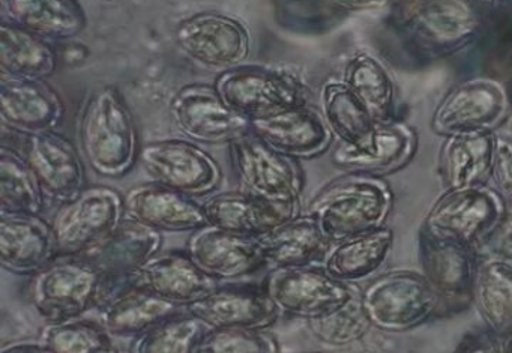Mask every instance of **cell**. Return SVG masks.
Listing matches in <instances>:
<instances>
[{"label": "cell", "instance_id": "44", "mask_svg": "<svg viewBox=\"0 0 512 353\" xmlns=\"http://www.w3.org/2000/svg\"><path fill=\"white\" fill-rule=\"evenodd\" d=\"M481 247L487 248V254H497V256L512 259V208L508 209L502 223Z\"/></svg>", "mask_w": 512, "mask_h": 353}, {"label": "cell", "instance_id": "17", "mask_svg": "<svg viewBox=\"0 0 512 353\" xmlns=\"http://www.w3.org/2000/svg\"><path fill=\"white\" fill-rule=\"evenodd\" d=\"M188 313L209 329H269L280 319L277 305L266 290L253 284H218L199 301L187 305Z\"/></svg>", "mask_w": 512, "mask_h": 353}, {"label": "cell", "instance_id": "5", "mask_svg": "<svg viewBox=\"0 0 512 353\" xmlns=\"http://www.w3.org/2000/svg\"><path fill=\"white\" fill-rule=\"evenodd\" d=\"M32 307L47 323L79 319L106 299L101 272L85 257H56L32 275Z\"/></svg>", "mask_w": 512, "mask_h": 353}, {"label": "cell", "instance_id": "47", "mask_svg": "<svg viewBox=\"0 0 512 353\" xmlns=\"http://www.w3.org/2000/svg\"><path fill=\"white\" fill-rule=\"evenodd\" d=\"M469 2L478 11L479 16L512 7V0H469Z\"/></svg>", "mask_w": 512, "mask_h": 353}, {"label": "cell", "instance_id": "43", "mask_svg": "<svg viewBox=\"0 0 512 353\" xmlns=\"http://www.w3.org/2000/svg\"><path fill=\"white\" fill-rule=\"evenodd\" d=\"M454 353H506V338L485 326L484 329H472L461 338Z\"/></svg>", "mask_w": 512, "mask_h": 353}, {"label": "cell", "instance_id": "49", "mask_svg": "<svg viewBox=\"0 0 512 353\" xmlns=\"http://www.w3.org/2000/svg\"><path fill=\"white\" fill-rule=\"evenodd\" d=\"M509 133H511V139H512V116H511V121H509Z\"/></svg>", "mask_w": 512, "mask_h": 353}, {"label": "cell", "instance_id": "20", "mask_svg": "<svg viewBox=\"0 0 512 353\" xmlns=\"http://www.w3.org/2000/svg\"><path fill=\"white\" fill-rule=\"evenodd\" d=\"M416 151V134L403 122L376 124L358 143H338L332 163L349 173L379 176L401 169Z\"/></svg>", "mask_w": 512, "mask_h": 353}, {"label": "cell", "instance_id": "46", "mask_svg": "<svg viewBox=\"0 0 512 353\" xmlns=\"http://www.w3.org/2000/svg\"><path fill=\"white\" fill-rule=\"evenodd\" d=\"M0 353H55L46 346L41 340H23L13 341L10 344H4Z\"/></svg>", "mask_w": 512, "mask_h": 353}, {"label": "cell", "instance_id": "39", "mask_svg": "<svg viewBox=\"0 0 512 353\" xmlns=\"http://www.w3.org/2000/svg\"><path fill=\"white\" fill-rule=\"evenodd\" d=\"M311 335L323 346L347 347L365 337L371 328L361 304V292L347 304L320 319L307 322Z\"/></svg>", "mask_w": 512, "mask_h": 353}, {"label": "cell", "instance_id": "32", "mask_svg": "<svg viewBox=\"0 0 512 353\" xmlns=\"http://www.w3.org/2000/svg\"><path fill=\"white\" fill-rule=\"evenodd\" d=\"M59 55L50 41L2 23L0 71L8 79L46 80L58 71Z\"/></svg>", "mask_w": 512, "mask_h": 353}, {"label": "cell", "instance_id": "41", "mask_svg": "<svg viewBox=\"0 0 512 353\" xmlns=\"http://www.w3.org/2000/svg\"><path fill=\"white\" fill-rule=\"evenodd\" d=\"M199 353H280V344L268 329H212Z\"/></svg>", "mask_w": 512, "mask_h": 353}, {"label": "cell", "instance_id": "11", "mask_svg": "<svg viewBox=\"0 0 512 353\" xmlns=\"http://www.w3.org/2000/svg\"><path fill=\"white\" fill-rule=\"evenodd\" d=\"M419 263L440 301V317L454 316L473 304L478 248L439 238L422 227L418 236Z\"/></svg>", "mask_w": 512, "mask_h": 353}, {"label": "cell", "instance_id": "27", "mask_svg": "<svg viewBox=\"0 0 512 353\" xmlns=\"http://www.w3.org/2000/svg\"><path fill=\"white\" fill-rule=\"evenodd\" d=\"M496 137L491 131L446 137L439 155V176L446 191L485 185L493 170Z\"/></svg>", "mask_w": 512, "mask_h": 353}, {"label": "cell", "instance_id": "9", "mask_svg": "<svg viewBox=\"0 0 512 353\" xmlns=\"http://www.w3.org/2000/svg\"><path fill=\"white\" fill-rule=\"evenodd\" d=\"M508 208L499 191L487 185L446 191L428 212L424 227L439 238L479 248L499 227Z\"/></svg>", "mask_w": 512, "mask_h": 353}, {"label": "cell", "instance_id": "10", "mask_svg": "<svg viewBox=\"0 0 512 353\" xmlns=\"http://www.w3.org/2000/svg\"><path fill=\"white\" fill-rule=\"evenodd\" d=\"M214 86L232 109L250 119L308 106L304 83L292 73L272 68L257 65L229 68L215 79Z\"/></svg>", "mask_w": 512, "mask_h": 353}, {"label": "cell", "instance_id": "21", "mask_svg": "<svg viewBox=\"0 0 512 353\" xmlns=\"http://www.w3.org/2000/svg\"><path fill=\"white\" fill-rule=\"evenodd\" d=\"M124 200L127 218L161 233H193L209 226L202 203L157 182L130 188Z\"/></svg>", "mask_w": 512, "mask_h": 353}, {"label": "cell", "instance_id": "26", "mask_svg": "<svg viewBox=\"0 0 512 353\" xmlns=\"http://www.w3.org/2000/svg\"><path fill=\"white\" fill-rule=\"evenodd\" d=\"M0 20L50 43L73 40L88 26L79 0H0Z\"/></svg>", "mask_w": 512, "mask_h": 353}, {"label": "cell", "instance_id": "8", "mask_svg": "<svg viewBox=\"0 0 512 353\" xmlns=\"http://www.w3.org/2000/svg\"><path fill=\"white\" fill-rule=\"evenodd\" d=\"M263 289L283 316L320 319L355 298L353 284L332 277L322 265L269 269Z\"/></svg>", "mask_w": 512, "mask_h": 353}, {"label": "cell", "instance_id": "15", "mask_svg": "<svg viewBox=\"0 0 512 353\" xmlns=\"http://www.w3.org/2000/svg\"><path fill=\"white\" fill-rule=\"evenodd\" d=\"M161 245L163 233L125 218L106 241L82 257L103 275L107 299L119 290L133 286L143 266L160 254Z\"/></svg>", "mask_w": 512, "mask_h": 353}, {"label": "cell", "instance_id": "1", "mask_svg": "<svg viewBox=\"0 0 512 353\" xmlns=\"http://www.w3.org/2000/svg\"><path fill=\"white\" fill-rule=\"evenodd\" d=\"M79 137L86 163L103 178H122L139 160L136 121L116 86L91 92L80 115Z\"/></svg>", "mask_w": 512, "mask_h": 353}, {"label": "cell", "instance_id": "7", "mask_svg": "<svg viewBox=\"0 0 512 353\" xmlns=\"http://www.w3.org/2000/svg\"><path fill=\"white\" fill-rule=\"evenodd\" d=\"M127 218L125 200L115 188H85L76 199L61 203L53 215L56 257H82L106 241Z\"/></svg>", "mask_w": 512, "mask_h": 353}, {"label": "cell", "instance_id": "42", "mask_svg": "<svg viewBox=\"0 0 512 353\" xmlns=\"http://www.w3.org/2000/svg\"><path fill=\"white\" fill-rule=\"evenodd\" d=\"M497 191L503 199L512 203V139L496 137L493 170H491Z\"/></svg>", "mask_w": 512, "mask_h": 353}, {"label": "cell", "instance_id": "23", "mask_svg": "<svg viewBox=\"0 0 512 353\" xmlns=\"http://www.w3.org/2000/svg\"><path fill=\"white\" fill-rule=\"evenodd\" d=\"M250 133L287 157L301 160L323 154L334 134L322 112L310 106L251 119Z\"/></svg>", "mask_w": 512, "mask_h": 353}, {"label": "cell", "instance_id": "24", "mask_svg": "<svg viewBox=\"0 0 512 353\" xmlns=\"http://www.w3.org/2000/svg\"><path fill=\"white\" fill-rule=\"evenodd\" d=\"M55 259L50 223L31 215H0V266L4 271L35 275Z\"/></svg>", "mask_w": 512, "mask_h": 353}, {"label": "cell", "instance_id": "38", "mask_svg": "<svg viewBox=\"0 0 512 353\" xmlns=\"http://www.w3.org/2000/svg\"><path fill=\"white\" fill-rule=\"evenodd\" d=\"M40 340L55 353H115L113 337L97 322L79 317L46 323Z\"/></svg>", "mask_w": 512, "mask_h": 353}, {"label": "cell", "instance_id": "51", "mask_svg": "<svg viewBox=\"0 0 512 353\" xmlns=\"http://www.w3.org/2000/svg\"><path fill=\"white\" fill-rule=\"evenodd\" d=\"M115 353H119V350H116V352H115Z\"/></svg>", "mask_w": 512, "mask_h": 353}, {"label": "cell", "instance_id": "35", "mask_svg": "<svg viewBox=\"0 0 512 353\" xmlns=\"http://www.w3.org/2000/svg\"><path fill=\"white\" fill-rule=\"evenodd\" d=\"M40 181L22 152L0 148V215L40 217L44 208Z\"/></svg>", "mask_w": 512, "mask_h": 353}, {"label": "cell", "instance_id": "12", "mask_svg": "<svg viewBox=\"0 0 512 353\" xmlns=\"http://www.w3.org/2000/svg\"><path fill=\"white\" fill-rule=\"evenodd\" d=\"M139 161L152 181L191 197L212 193L221 181L217 161L187 140L146 143L140 148Z\"/></svg>", "mask_w": 512, "mask_h": 353}, {"label": "cell", "instance_id": "16", "mask_svg": "<svg viewBox=\"0 0 512 353\" xmlns=\"http://www.w3.org/2000/svg\"><path fill=\"white\" fill-rule=\"evenodd\" d=\"M508 107V95L497 80H470L455 86L443 98L434 112L431 128L446 137L491 131L505 118Z\"/></svg>", "mask_w": 512, "mask_h": 353}, {"label": "cell", "instance_id": "6", "mask_svg": "<svg viewBox=\"0 0 512 353\" xmlns=\"http://www.w3.org/2000/svg\"><path fill=\"white\" fill-rule=\"evenodd\" d=\"M361 304L371 328L406 332L440 317V301L424 275L391 271L373 278L361 290Z\"/></svg>", "mask_w": 512, "mask_h": 353}, {"label": "cell", "instance_id": "22", "mask_svg": "<svg viewBox=\"0 0 512 353\" xmlns=\"http://www.w3.org/2000/svg\"><path fill=\"white\" fill-rule=\"evenodd\" d=\"M64 116V101L46 80L2 77L0 119L4 127L23 136L47 133L56 131Z\"/></svg>", "mask_w": 512, "mask_h": 353}, {"label": "cell", "instance_id": "13", "mask_svg": "<svg viewBox=\"0 0 512 353\" xmlns=\"http://www.w3.org/2000/svg\"><path fill=\"white\" fill-rule=\"evenodd\" d=\"M170 116L191 142L205 145H229L250 133L251 119L232 109L214 85L184 86L170 103Z\"/></svg>", "mask_w": 512, "mask_h": 353}, {"label": "cell", "instance_id": "34", "mask_svg": "<svg viewBox=\"0 0 512 353\" xmlns=\"http://www.w3.org/2000/svg\"><path fill=\"white\" fill-rule=\"evenodd\" d=\"M343 83L376 124L394 122L395 86L382 62L358 53L344 67Z\"/></svg>", "mask_w": 512, "mask_h": 353}, {"label": "cell", "instance_id": "28", "mask_svg": "<svg viewBox=\"0 0 512 353\" xmlns=\"http://www.w3.org/2000/svg\"><path fill=\"white\" fill-rule=\"evenodd\" d=\"M184 308L143 287H125L98 307L97 322L112 337L136 338Z\"/></svg>", "mask_w": 512, "mask_h": 353}, {"label": "cell", "instance_id": "36", "mask_svg": "<svg viewBox=\"0 0 512 353\" xmlns=\"http://www.w3.org/2000/svg\"><path fill=\"white\" fill-rule=\"evenodd\" d=\"M209 331L202 320L184 308L133 338L130 353H199Z\"/></svg>", "mask_w": 512, "mask_h": 353}, {"label": "cell", "instance_id": "37", "mask_svg": "<svg viewBox=\"0 0 512 353\" xmlns=\"http://www.w3.org/2000/svg\"><path fill=\"white\" fill-rule=\"evenodd\" d=\"M320 100L323 118L340 142H361L376 125L343 82L326 83Z\"/></svg>", "mask_w": 512, "mask_h": 353}, {"label": "cell", "instance_id": "33", "mask_svg": "<svg viewBox=\"0 0 512 353\" xmlns=\"http://www.w3.org/2000/svg\"><path fill=\"white\" fill-rule=\"evenodd\" d=\"M203 206L211 226L254 238L292 220L244 191L215 194Z\"/></svg>", "mask_w": 512, "mask_h": 353}, {"label": "cell", "instance_id": "19", "mask_svg": "<svg viewBox=\"0 0 512 353\" xmlns=\"http://www.w3.org/2000/svg\"><path fill=\"white\" fill-rule=\"evenodd\" d=\"M22 155L49 199L67 203L85 190L86 173L82 157L62 134L47 131L23 136Z\"/></svg>", "mask_w": 512, "mask_h": 353}, {"label": "cell", "instance_id": "18", "mask_svg": "<svg viewBox=\"0 0 512 353\" xmlns=\"http://www.w3.org/2000/svg\"><path fill=\"white\" fill-rule=\"evenodd\" d=\"M187 253L206 275L218 283H232L266 268L259 238L229 232L211 224L191 233Z\"/></svg>", "mask_w": 512, "mask_h": 353}, {"label": "cell", "instance_id": "30", "mask_svg": "<svg viewBox=\"0 0 512 353\" xmlns=\"http://www.w3.org/2000/svg\"><path fill=\"white\" fill-rule=\"evenodd\" d=\"M394 232L388 227L370 230L334 242L322 266L337 280L355 284L373 277L388 260Z\"/></svg>", "mask_w": 512, "mask_h": 353}, {"label": "cell", "instance_id": "29", "mask_svg": "<svg viewBox=\"0 0 512 353\" xmlns=\"http://www.w3.org/2000/svg\"><path fill=\"white\" fill-rule=\"evenodd\" d=\"M266 268H296L323 263L332 242L310 214L284 221L259 236Z\"/></svg>", "mask_w": 512, "mask_h": 353}, {"label": "cell", "instance_id": "45", "mask_svg": "<svg viewBox=\"0 0 512 353\" xmlns=\"http://www.w3.org/2000/svg\"><path fill=\"white\" fill-rule=\"evenodd\" d=\"M326 5L337 13H361L388 7L394 0H325Z\"/></svg>", "mask_w": 512, "mask_h": 353}, {"label": "cell", "instance_id": "2", "mask_svg": "<svg viewBox=\"0 0 512 353\" xmlns=\"http://www.w3.org/2000/svg\"><path fill=\"white\" fill-rule=\"evenodd\" d=\"M388 25L419 55L442 58L472 44L481 16L469 0H394Z\"/></svg>", "mask_w": 512, "mask_h": 353}, {"label": "cell", "instance_id": "25", "mask_svg": "<svg viewBox=\"0 0 512 353\" xmlns=\"http://www.w3.org/2000/svg\"><path fill=\"white\" fill-rule=\"evenodd\" d=\"M134 284L185 308L208 295L220 283L206 275L187 250H175L149 260L137 274Z\"/></svg>", "mask_w": 512, "mask_h": 353}, {"label": "cell", "instance_id": "3", "mask_svg": "<svg viewBox=\"0 0 512 353\" xmlns=\"http://www.w3.org/2000/svg\"><path fill=\"white\" fill-rule=\"evenodd\" d=\"M392 211V191L379 176L349 173L322 188L308 212L326 238L343 241L359 233L380 229Z\"/></svg>", "mask_w": 512, "mask_h": 353}, {"label": "cell", "instance_id": "14", "mask_svg": "<svg viewBox=\"0 0 512 353\" xmlns=\"http://www.w3.org/2000/svg\"><path fill=\"white\" fill-rule=\"evenodd\" d=\"M178 49L197 64L212 68L244 65L251 55V35L235 17L197 13L181 20L175 29Z\"/></svg>", "mask_w": 512, "mask_h": 353}, {"label": "cell", "instance_id": "48", "mask_svg": "<svg viewBox=\"0 0 512 353\" xmlns=\"http://www.w3.org/2000/svg\"><path fill=\"white\" fill-rule=\"evenodd\" d=\"M506 353H512V335L506 338Z\"/></svg>", "mask_w": 512, "mask_h": 353}, {"label": "cell", "instance_id": "31", "mask_svg": "<svg viewBox=\"0 0 512 353\" xmlns=\"http://www.w3.org/2000/svg\"><path fill=\"white\" fill-rule=\"evenodd\" d=\"M473 304L488 329L500 337H511L512 259L497 254L479 259Z\"/></svg>", "mask_w": 512, "mask_h": 353}, {"label": "cell", "instance_id": "50", "mask_svg": "<svg viewBox=\"0 0 512 353\" xmlns=\"http://www.w3.org/2000/svg\"><path fill=\"white\" fill-rule=\"evenodd\" d=\"M304 353H325V352H322V350H310V352H304Z\"/></svg>", "mask_w": 512, "mask_h": 353}, {"label": "cell", "instance_id": "40", "mask_svg": "<svg viewBox=\"0 0 512 353\" xmlns=\"http://www.w3.org/2000/svg\"><path fill=\"white\" fill-rule=\"evenodd\" d=\"M478 38L488 70L512 71V7L481 14Z\"/></svg>", "mask_w": 512, "mask_h": 353}, {"label": "cell", "instance_id": "4", "mask_svg": "<svg viewBox=\"0 0 512 353\" xmlns=\"http://www.w3.org/2000/svg\"><path fill=\"white\" fill-rule=\"evenodd\" d=\"M229 155L241 191L286 217L301 215L304 175L298 160L275 151L251 133L230 142Z\"/></svg>", "mask_w": 512, "mask_h": 353}]
</instances>
